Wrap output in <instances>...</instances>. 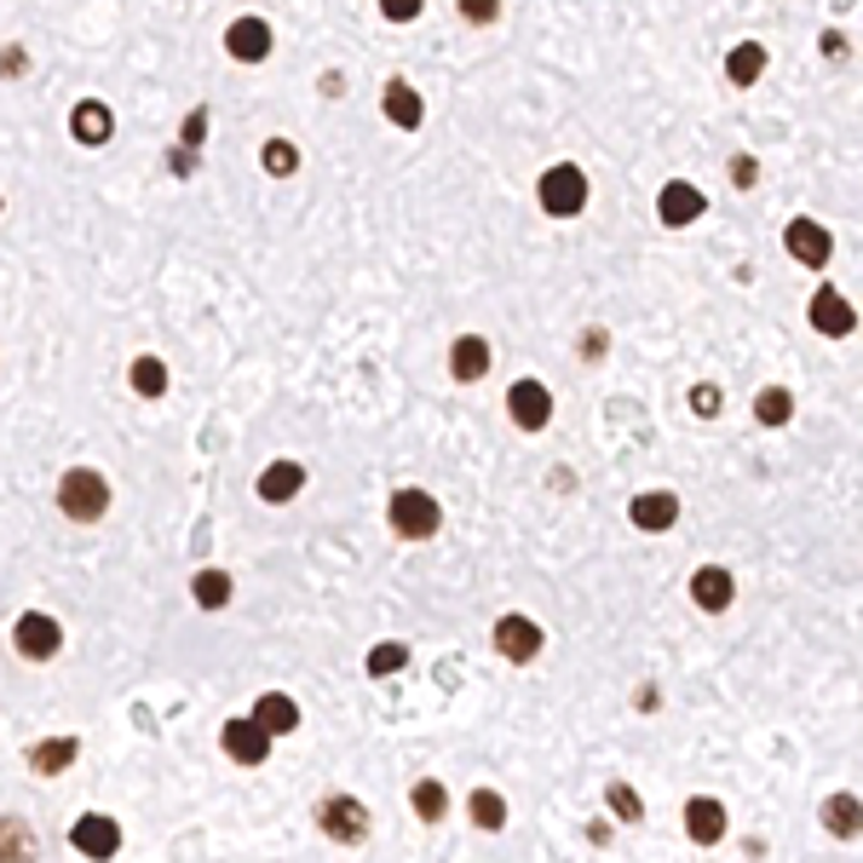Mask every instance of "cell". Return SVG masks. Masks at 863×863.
I'll return each mask as SVG.
<instances>
[{
	"mask_svg": "<svg viewBox=\"0 0 863 863\" xmlns=\"http://www.w3.org/2000/svg\"><path fill=\"white\" fill-rule=\"evenodd\" d=\"M75 760H82V742H75V737H52V742H35V749H29V766L41 772V777H58L64 766H75Z\"/></svg>",
	"mask_w": 863,
	"mask_h": 863,
	"instance_id": "7402d4cb",
	"label": "cell"
},
{
	"mask_svg": "<svg viewBox=\"0 0 863 863\" xmlns=\"http://www.w3.org/2000/svg\"><path fill=\"white\" fill-rule=\"evenodd\" d=\"M576 352L588 357V363H599V357H605V329H588V334L576 340Z\"/></svg>",
	"mask_w": 863,
	"mask_h": 863,
	"instance_id": "f35d334b",
	"label": "cell"
},
{
	"mask_svg": "<svg viewBox=\"0 0 863 863\" xmlns=\"http://www.w3.org/2000/svg\"><path fill=\"white\" fill-rule=\"evenodd\" d=\"M225 52L236 58V64H266L271 58V24L266 17H236V24L225 29Z\"/></svg>",
	"mask_w": 863,
	"mask_h": 863,
	"instance_id": "9a60e30c",
	"label": "cell"
},
{
	"mask_svg": "<svg viewBox=\"0 0 863 863\" xmlns=\"http://www.w3.org/2000/svg\"><path fill=\"white\" fill-rule=\"evenodd\" d=\"M726 75H731V87H754L760 75H766V47H760V41L731 47L726 52Z\"/></svg>",
	"mask_w": 863,
	"mask_h": 863,
	"instance_id": "cb8c5ba5",
	"label": "cell"
},
{
	"mask_svg": "<svg viewBox=\"0 0 863 863\" xmlns=\"http://www.w3.org/2000/svg\"><path fill=\"white\" fill-rule=\"evenodd\" d=\"M420 7H427V0H380V12H386L392 24H415Z\"/></svg>",
	"mask_w": 863,
	"mask_h": 863,
	"instance_id": "8d00e7d4",
	"label": "cell"
},
{
	"mask_svg": "<svg viewBox=\"0 0 863 863\" xmlns=\"http://www.w3.org/2000/svg\"><path fill=\"white\" fill-rule=\"evenodd\" d=\"M467 812H472V823H478V829H501V823H507V800H501L495 789H472Z\"/></svg>",
	"mask_w": 863,
	"mask_h": 863,
	"instance_id": "f1b7e54d",
	"label": "cell"
},
{
	"mask_svg": "<svg viewBox=\"0 0 863 863\" xmlns=\"http://www.w3.org/2000/svg\"><path fill=\"white\" fill-rule=\"evenodd\" d=\"M495 656H507L513 668H525V662H535L541 656V645H547V633H541V621H530V616H501L495 621Z\"/></svg>",
	"mask_w": 863,
	"mask_h": 863,
	"instance_id": "8992f818",
	"label": "cell"
},
{
	"mask_svg": "<svg viewBox=\"0 0 863 863\" xmlns=\"http://www.w3.org/2000/svg\"><path fill=\"white\" fill-rule=\"evenodd\" d=\"M817 817H823V829H829L835 840H852V835H863V800H858V794H847V789L823 800V812H817Z\"/></svg>",
	"mask_w": 863,
	"mask_h": 863,
	"instance_id": "d6986e66",
	"label": "cell"
},
{
	"mask_svg": "<svg viewBox=\"0 0 863 863\" xmlns=\"http://www.w3.org/2000/svg\"><path fill=\"white\" fill-rule=\"evenodd\" d=\"M409 806H415L420 823H444V812H449V789H444L437 777H420L415 794H409Z\"/></svg>",
	"mask_w": 863,
	"mask_h": 863,
	"instance_id": "d4e9b609",
	"label": "cell"
},
{
	"mask_svg": "<svg viewBox=\"0 0 863 863\" xmlns=\"http://www.w3.org/2000/svg\"><path fill=\"white\" fill-rule=\"evenodd\" d=\"M691 409H696L702 420L719 415V386H714V380H696V386H691Z\"/></svg>",
	"mask_w": 863,
	"mask_h": 863,
	"instance_id": "d590c367",
	"label": "cell"
},
{
	"mask_svg": "<svg viewBox=\"0 0 863 863\" xmlns=\"http://www.w3.org/2000/svg\"><path fill=\"white\" fill-rule=\"evenodd\" d=\"M24 64H29L24 47H7V52H0V75H7V82H17V75H24Z\"/></svg>",
	"mask_w": 863,
	"mask_h": 863,
	"instance_id": "ab89813d",
	"label": "cell"
},
{
	"mask_svg": "<svg viewBox=\"0 0 863 863\" xmlns=\"http://www.w3.org/2000/svg\"><path fill=\"white\" fill-rule=\"evenodd\" d=\"M691 599H696V611H708V616L731 611V599H737V576H731L726 565H702V570L691 576Z\"/></svg>",
	"mask_w": 863,
	"mask_h": 863,
	"instance_id": "2e32d148",
	"label": "cell"
},
{
	"mask_svg": "<svg viewBox=\"0 0 863 863\" xmlns=\"http://www.w3.org/2000/svg\"><path fill=\"white\" fill-rule=\"evenodd\" d=\"M254 714L266 719V731H271V737H288V731L299 726V702H294V696H283V691H266V696L254 702Z\"/></svg>",
	"mask_w": 863,
	"mask_h": 863,
	"instance_id": "603a6c76",
	"label": "cell"
},
{
	"mask_svg": "<svg viewBox=\"0 0 863 863\" xmlns=\"http://www.w3.org/2000/svg\"><path fill=\"white\" fill-rule=\"evenodd\" d=\"M219 742H225V754L236 760V766H266V760H271V731H266V719H259V714L225 719Z\"/></svg>",
	"mask_w": 863,
	"mask_h": 863,
	"instance_id": "5b68a950",
	"label": "cell"
},
{
	"mask_svg": "<svg viewBox=\"0 0 863 863\" xmlns=\"http://www.w3.org/2000/svg\"><path fill=\"white\" fill-rule=\"evenodd\" d=\"M605 800H611V812H616L621 823H639V817H645V800H639V794L628 789V782H611Z\"/></svg>",
	"mask_w": 863,
	"mask_h": 863,
	"instance_id": "d6a6232c",
	"label": "cell"
},
{
	"mask_svg": "<svg viewBox=\"0 0 863 863\" xmlns=\"http://www.w3.org/2000/svg\"><path fill=\"white\" fill-rule=\"evenodd\" d=\"M70 133L82 138V145H110V133H115V122H110V104H98V98H87V104H75V110H70Z\"/></svg>",
	"mask_w": 863,
	"mask_h": 863,
	"instance_id": "44dd1931",
	"label": "cell"
},
{
	"mask_svg": "<svg viewBox=\"0 0 863 863\" xmlns=\"http://www.w3.org/2000/svg\"><path fill=\"white\" fill-rule=\"evenodd\" d=\"M535 202L547 219H576L581 208H588V173H581L576 162H553L541 168L535 178Z\"/></svg>",
	"mask_w": 863,
	"mask_h": 863,
	"instance_id": "6da1fadb",
	"label": "cell"
},
{
	"mask_svg": "<svg viewBox=\"0 0 863 863\" xmlns=\"http://www.w3.org/2000/svg\"><path fill=\"white\" fill-rule=\"evenodd\" d=\"M58 507H64L75 525H93V518H104V507H110V484L93 467H70L58 478Z\"/></svg>",
	"mask_w": 863,
	"mask_h": 863,
	"instance_id": "7a4b0ae2",
	"label": "cell"
},
{
	"mask_svg": "<svg viewBox=\"0 0 863 863\" xmlns=\"http://www.w3.org/2000/svg\"><path fill=\"white\" fill-rule=\"evenodd\" d=\"M490 363H495V352H490V340H484V334H460L455 346H449V374L460 380V386L484 380V374H490Z\"/></svg>",
	"mask_w": 863,
	"mask_h": 863,
	"instance_id": "e0dca14e",
	"label": "cell"
},
{
	"mask_svg": "<svg viewBox=\"0 0 863 863\" xmlns=\"http://www.w3.org/2000/svg\"><path fill=\"white\" fill-rule=\"evenodd\" d=\"M726 829H731V817H726V806H719L714 794H691L686 800V835L696 840V847H719Z\"/></svg>",
	"mask_w": 863,
	"mask_h": 863,
	"instance_id": "5bb4252c",
	"label": "cell"
},
{
	"mask_svg": "<svg viewBox=\"0 0 863 863\" xmlns=\"http://www.w3.org/2000/svg\"><path fill=\"white\" fill-rule=\"evenodd\" d=\"M259 501H271V507H283V501H294L299 490H306V467L299 460H271L266 472H259Z\"/></svg>",
	"mask_w": 863,
	"mask_h": 863,
	"instance_id": "ac0fdd59",
	"label": "cell"
},
{
	"mask_svg": "<svg viewBox=\"0 0 863 863\" xmlns=\"http://www.w3.org/2000/svg\"><path fill=\"white\" fill-rule=\"evenodd\" d=\"M460 17H467V24H478V29H490L495 17H501V0H460Z\"/></svg>",
	"mask_w": 863,
	"mask_h": 863,
	"instance_id": "e575fe53",
	"label": "cell"
},
{
	"mask_svg": "<svg viewBox=\"0 0 863 863\" xmlns=\"http://www.w3.org/2000/svg\"><path fill=\"white\" fill-rule=\"evenodd\" d=\"M702 208H708V196H702L696 185H686V178H668V185L656 190V213H662V225H696L702 219Z\"/></svg>",
	"mask_w": 863,
	"mask_h": 863,
	"instance_id": "4fadbf2b",
	"label": "cell"
},
{
	"mask_svg": "<svg viewBox=\"0 0 863 863\" xmlns=\"http://www.w3.org/2000/svg\"><path fill=\"white\" fill-rule=\"evenodd\" d=\"M317 823H323V835L340 840V847H363L369 840V806L357 794H329L317 806Z\"/></svg>",
	"mask_w": 863,
	"mask_h": 863,
	"instance_id": "277c9868",
	"label": "cell"
},
{
	"mask_svg": "<svg viewBox=\"0 0 863 863\" xmlns=\"http://www.w3.org/2000/svg\"><path fill=\"white\" fill-rule=\"evenodd\" d=\"M386 518H392V530L404 541H432L437 530H444V507H437L427 490H397Z\"/></svg>",
	"mask_w": 863,
	"mask_h": 863,
	"instance_id": "3957f363",
	"label": "cell"
},
{
	"mask_svg": "<svg viewBox=\"0 0 863 863\" xmlns=\"http://www.w3.org/2000/svg\"><path fill=\"white\" fill-rule=\"evenodd\" d=\"M782 248H789V259L794 266H806V271H823L835 259V236L817 225V219H789V231H782Z\"/></svg>",
	"mask_w": 863,
	"mask_h": 863,
	"instance_id": "ba28073f",
	"label": "cell"
},
{
	"mask_svg": "<svg viewBox=\"0 0 863 863\" xmlns=\"http://www.w3.org/2000/svg\"><path fill=\"white\" fill-rule=\"evenodd\" d=\"M259 168H266L271 178H294L299 173V150L288 145V138H271V145L259 150Z\"/></svg>",
	"mask_w": 863,
	"mask_h": 863,
	"instance_id": "f546056e",
	"label": "cell"
},
{
	"mask_svg": "<svg viewBox=\"0 0 863 863\" xmlns=\"http://www.w3.org/2000/svg\"><path fill=\"white\" fill-rule=\"evenodd\" d=\"M190 593H196V605H202V611H225L231 605V576L225 570H196Z\"/></svg>",
	"mask_w": 863,
	"mask_h": 863,
	"instance_id": "4316f807",
	"label": "cell"
},
{
	"mask_svg": "<svg viewBox=\"0 0 863 863\" xmlns=\"http://www.w3.org/2000/svg\"><path fill=\"white\" fill-rule=\"evenodd\" d=\"M0 858H35V829L17 817H0Z\"/></svg>",
	"mask_w": 863,
	"mask_h": 863,
	"instance_id": "4dcf8cb0",
	"label": "cell"
},
{
	"mask_svg": "<svg viewBox=\"0 0 863 863\" xmlns=\"http://www.w3.org/2000/svg\"><path fill=\"white\" fill-rule=\"evenodd\" d=\"M380 110H386V122L404 127V133H415L420 115H427V104H420V93H415L409 82H386V93H380Z\"/></svg>",
	"mask_w": 863,
	"mask_h": 863,
	"instance_id": "ffe728a7",
	"label": "cell"
},
{
	"mask_svg": "<svg viewBox=\"0 0 863 863\" xmlns=\"http://www.w3.org/2000/svg\"><path fill=\"white\" fill-rule=\"evenodd\" d=\"M628 525H633L639 535L674 530V525H679V495H674V490H639V495L628 501Z\"/></svg>",
	"mask_w": 863,
	"mask_h": 863,
	"instance_id": "30bf717a",
	"label": "cell"
},
{
	"mask_svg": "<svg viewBox=\"0 0 863 863\" xmlns=\"http://www.w3.org/2000/svg\"><path fill=\"white\" fill-rule=\"evenodd\" d=\"M202 138H208V110H190L185 115V133H178V150H202Z\"/></svg>",
	"mask_w": 863,
	"mask_h": 863,
	"instance_id": "836d02e7",
	"label": "cell"
},
{
	"mask_svg": "<svg viewBox=\"0 0 863 863\" xmlns=\"http://www.w3.org/2000/svg\"><path fill=\"white\" fill-rule=\"evenodd\" d=\"M806 323L817 329V334H829V340H847L852 329H858V306L840 288H829L823 283L812 299H806Z\"/></svg>",
	"mask_w": 863,
	"mask_h": 863,
	"instance_id": "52a82bcc",
	"label": "cell"
},
{
	"mask_svg": "<svg viewBox=\"0 0 863 863\" xmlns=\"http://www.w3.org/2000/svg\"><path fill=\"white\" fill-rule=\"evenodd\" d=\"M404 668H409V645H397V639H386V645L369 651V674L374 679H392V674H404Z\"/></svg>",
	"mask_w": 863,
	"mask_h": 863,
	"instance_id": "1f68e13d",
	"label": "cell"
},
{
	"mask_svg": "<svg viewBox=\"0 0 863 863\" xmlns=\"http://www.w3.org/2000/svg\"><path fill=\"white\" fill-rule=\"evenodd\" d=\"M12 645H17L24 662H47V656H58V645H64V628H58L52 616H41V611H24L17 628H12Z\"/></svg>",
	"mask_w": 863,
	"mask_h": 863,
	"instance_id": "9c48e42d",
	"label": "cell"
},
{
	"mask_svg": "<svg viewBox=\"0 0 863 863\" xmlns=\"http://www.w3.org/2000/svg\"><path fill=\"white\" fill-rule=\"evenodd\" d=\"M70 847L82 852V858H115V852H122V823H115L110 812H87L70 829Z\"/></svg>",
	"mask_w": 863,
	"mask_h": 863,
	"instance_id": "7c38bea8",
	"label": "cell"
},
{
	"mask_svg": "<svg viewBox=\"0 0 863 863\" xmlns=\"http://www.w3.org/2000/svg\"><path fill=\"white\" fill-rule=\"evenodd\" d=\"M507 415H513V427L518 432H541L553 420V392L541 386V380H513V392H507Z\"/></svg>",
	"mask_w": 863,
	"mask_h": 863,
	"instance_id": "8fae6325",
	"label": "cell"
},
{
	"mask_svg": "<svg viewBox=\"0 0 863 863\" xmlns=\"http://www.w3.org/2000/svg\"><path fill=\"white\" fill-rule=\"evenodd\" d=\"M127 380H133V392H138V397H162L173 374H168V363H162V357H133Z\"/></svg>",
	"mask_w": 863,
	"mask_h": 863,
	"instance_id": "484cf974",
	"label": "cell"
},
{
	"mask_svg": "<svg viewBox=\"0 0 863 863\" xmlns=\"http://www.w3.org/2000/svg\"><path fill=\"white\" fill-rule=\"evenodd\" d=\"M754 178H760V162H754V156H737V162H731V185H737V190H749Z\"/></svg>",
	"mask_w": 863,
	"mask_h": 863,
	"instance_id": "74e56055",
	"label": "cell"
},
{
	"mask_svg": "<svg viewBox=\"0 0 863 863\" xmlns=\"http://www.w3.org/2000/svg\"><path fill=\"white\" fill-rule=\"evenodd\" d=\"M754 420H760V427H789V420H794V397L782 392V386H766V392L754 397Z\"/></svg>",
	"mask_w": 863,
	"mask_h": 863,
	"instance_id": "83f0119b",
	"label": "cell"
}]
</instances>
